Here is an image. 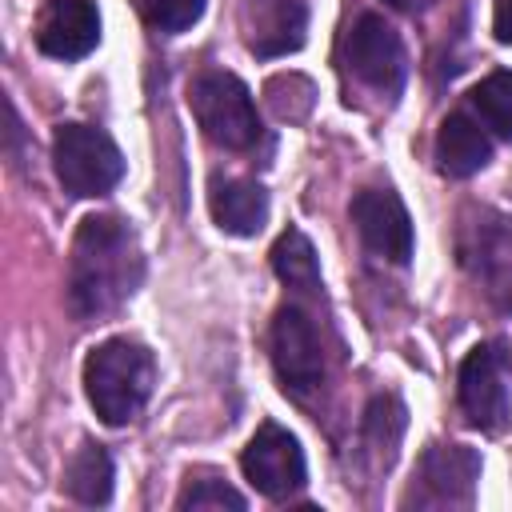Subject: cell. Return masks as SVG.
Returning a JSON list of instances; mask_svg holds the SVG:
<instances>
[{
    "label": "cell",
    "instance_id": "1",
    "mask_svg": "<svg viewBox=\"0 0 512 512\" xmlns=\"http://www.w3.org/2000/svg\"><path fill=\"white\" fill-rule=\"evenodd\" d=\"M144 280V252L128 220L112 212L84 216L68 252V308L76 320L116 312Z\"/></svg>",
    "mask_w": 512,
    "mask_h": 512
},
{
    "label": "cell",
    "instance_id": "2",
    "mask_svg": "<svg viewBox=\"0 0 512 512\" xmlns=\"http://www.w3.org/2000/svg\"><path fill=\"white\" fill-rule=\"evenodd\" d=\"M156 384L152 352L132 336H112L96 344L84 360V396L104 424H128L144 412Z\"/></svg>",
    "mask_w": 512,
    "mask_h": 512
},
{
    "label": "cell",
    "instance_id": "3",
    "mask_svg": "<svg viewBox=\"0 0 512 512\" xmlns=\"http://www.w3.org/2000/svg\"><path fill=\"white\" fill-rule=\"evenodd\" d=\"M52 164H56V180L64 184L68 196H104L120 184L124 176V156L116 148V140L96 128V124H56L52 136Z\"/></svg>",
    "mask_w": 512,
    "mask_h": 512
},
{
    "label": "cell",
    "instance_id": "4",
    "mask_svg": "<svg viewBox=\"0 0 512 512\" xmlns=\"http://www.w3.org/2000/svg\"><path fill=\"white\" fill-rule=\"evenodd\" d=\"M188 104L204 136L228 152H244L260 140V116L248 84L232 72H200L188 88Z\"/></svg>",
    "mask_w": 512,
    "mask_h": 512
},
{
    "label": "cell",
    "instance_id": "5",
    "mask_svg": "<svg viewBox=\"0 0 512 512\" xmlns=\"http://www.w3.org/2000/svg\"><path fill=\"white\" fill-rule=\"evenodd\" d=\"M344 68L368 84L372 92H384V96H396L400 84H404V44L396 36V28L376 16V12H364L352 20L348 36H344Z\"/></svg>",
    "mask_w": 512,
    "mask_h": 512
},
{
    "label": "cell",
    "instance_id": "6",
    "mask_svg": "<svg viewBox=\"0 0 512 512\" xmlns=\"http://www.w3.org/2000/svg\"><path fill=\"white\" fill-rule=\"evenodd\" d=\"M456 396L476 428L500 432L508 424V352L500 340H484L464 356Z\"/></svg>",
    "mask_w": 512,
    "mask_h": 512
},
{
    "label": "cell",
    "instance_id": "7",
    "mask_svg": "<svg viewBox=\"0 0 512 512\" xmlns=\"http://www.w3.org/2000/svg\"><path fill=\"white\" fill-rule=\"evenodd\" d=\"M240 468H244V480H248L260 496H268V500L292 496L296 488H304V476H308L300 440H296L288 428L272 424V420L260 424L256 436L244 444Z\"/></svg>",
    "mask_w": 512,
    "mask_h": 512
},
{
    "label": "cell",
    "instance_id": "8",
    "mask_svg": "<svg viewBox=\"0 0 512 512\" xmlns=\"http://www.w3.org/2000/svg\"><path fill=\"white\" fill-rule=\"evenodd\" d=\"M272 364H276L280 384L288 392H296V396L320 388V380H324L320 332H316L312 316L304 308H296V304H284L272 316Z\"/></svg>",
    "mask_w": 512,
    "mask_h": 512
},
{
    "label": "cell",
    "instance_id": "9",
    "mask_svg": "<svg viewBox=\"0 0 512 512\" xmlns=\"http://www.w3.org/2000/svg\"><path fill=\"white\" fill-rule=\"evenodd\" d=\"M352 224H356L364 248L376 252L380 260H388V264L412 260V248H416L412 220L392 188H360L352 196Z\"/></svg>",
    "mask_w": 512,
    "mask_h": 512
},
{
    "label": "cell",
    "instance_id": "10",
    "mask_svg": "<svg viewBox=\"0 0 512 512\" xmlns=\"http://www.w3.org/2000/svg\"><path fill=\"white\" fill-rule=\"evenodd\" d=\"M476 480H480V456L472 448L432 444L416 464L412 496L416 504H472Z\"/></svg>",
    "mask_w": 512,
    "mask_h": 512
},
{
    "label": "cell",
    "instance_id": "11",
    "mask_svg": "<svg viewBox=\"0 0 512 512\" xmlns=\"http://www.w3.org/2000/svg\"><path fill=\"white\" fill-rule=\"evenodd\" d=\"M100 44V12L92 0H48L36 16V48L52 60H80Z\"/></svg>",
    "mask_w": 512,
    "mask_h": 512
},
{
    "label": "cell",
    "instance_id": "12",
    "mask_svg": "<svg viewBox=\"0 0 512 512\" xmlns=\"http://www.w3.org/2000/svg\"><path fill=\"white\" fill-rule=\"evenodd\" d=\"M488 216V212H484ZM460 260L484 280L488 296H496L504 308H512V220L488 216V224H472L460 244Z\"/></svg>",
    "mask_w": 512,
    "mask_h": 512
},
{
    "label": "cell",
    "instance_id": "13",
    "mask_svg": "<svg viewBox=\"0 0 512 512\" xmlns=\"http://www.w3.org/2000/svg\"><path fill=\"white\" fill-rule=\"evenodd\" d=\"M308 12L300 0H244V44L256 56H288L304 44Z\"/></svg>",
    "mask_w": 512,
    "mask_h": 512
},
{
    "label": "cell",
    "instance_id": "14",
    "mask_svg": "<svg viewBox=\"0 0 512 512\" xmlns=\"http://www.w3.org/2000/svg\"><path fill=\"white\" fill-rule=\"evenodd\" d=\"M208 212L220 232L228 236H256L268 220V192L256 180L240 176H212L208 184Z\"/></svg>",
    "mask_w": 512,
    "mask_h": 512
},
{
    "label": "cell",
    "instance_id": "15",
    "mask_svg": "<svg viewBox=\"0 0 512 512\" xmlns=\"http://www.w3.org/2000/svg\"><path fill=\"white\" fill-rule=\"evenodd\" d=\"M488 160H492V140L484 124L472 120L468 112H448L436 132V168L452 180H464L476 176Z\"/></svg>",
    "mask_w": 512,
    "mask_h": 512
},
{
    "label": "cell",
    "instance_id": "16",
    "mask_svg": "<svg viewBox=\"0 0 512 512\" xmlns=\"http://www.w3.org/2000/svg\"><path fill=\"white\" fill-rule=\"evenodd\" d=\"M64 492L76 504H88V508L108 504V496H112V456L96 440H84L72 452V460L64 468Z\"/></svg>",
    "mask_w": 512,
    "mask_h": 512
},
{
    "label": "cell",
    "instance_id": "17",
    "mask_svg": "<svg viewBox=\"0 0 512 512\" xmlns=\"http://www.w3.org/2000/svg\"><path fill=\"white\" fill-rule=\"evenodd\" d=\"M268 256H272V272H276L288 288H300V292L320 288V260H316L312 240H308L300 228L280 232Z\"/></svg>",
    "mask_w": 512,
    "mask_h": 512
},
{
    "label": "cell",
    "instance_id": "18",
    "mask_svg": "<svg viewBox=\"0 0 512 512\" xmlns=\"http://www.w3.org/2000/svg\"><path fill=\"white\" fill-rule=\"evenodd\" d=\"M476 120L496 132L500 140H512V72H488L472 92H468Z\"/></svg>",
    "mask_w": 512,
    "mask_h": 512
},
{
    "label": "cell",
    "instance_id": "19",
    "mask_svg": "<svg viewBox=\"0 0 512 512\" xmlns=\"http://www.w3.org/2000/svg\"><path fill=\"white\" fill-rule=\"evenodd\" d=\"M400 432H404V404L396 396H372L368 412H364V436L372 444V452H380L384 464H392L396 456V444H400Z\"/></svg>",
    "mask_w": 512,
    "mask_h": 512
},
{
    "label": "cell",
    "instance_id": "20",
    "mask_svg": "<svg viewBox=\"0 0 512 512\" xmlns=\"http://www.w3.org/2000/svg\"><path fill=\"white\" fill-rule=\"evenodd\" d=\"M176 508L180 512H220V508L240 512L244 496L232 484H224L220 476H212V472H188V480H184V488L176 496Z\"/></svg>",
    "mask_w": 512,
    "mask_h": 512
},
{
    "label": "cell",
    "instance_id": "21",
    "mask_svg": "<svg viewBox=\"0 0 512 512\" xmlns=\"http://www.w3.org/2000/svg\"><path fill=\"white\" fill-rule=\"evenodd\" d=\"M136 8L156 32H184L204 16V0H136Z\"/></svg>",
    "mask_w": 512,
    "mask_h": 512
},
{
    "label": "cell",
    "instance_id": "22",
    "mask_svg": "<svg viewBox=\"0 0 512 512\" xmlns=\"http://www.w3.org/2000/svg\"><path fill=\"white\" fill-rule=\"evenodd\" d=\"M304 88H312V84L304 76L288 72V76H272L264 84V96H268V104H272V112L280 120H300L312 108V92H304Z\"/></svg>",
    "mask_w": 512,
    "mask_h": 512
},
{
    "label": "cell",
    "instance_id": "23",
    "mask_svg": "<svg viewBox=\"0 0 512 512\" xmlns=\"http://www.w3.org/2000/svg\"><path fill=\"white\" fill-rule=\"evenodd\" d=\"M492 32H496V40H500V44H512V0H496Z\"/></svg>",
    "mask_w": 512,
    "mask_h": 512
},
{
    "label": "cell",
    "instance_id": "24",
    "mask_svg": "<svg viewBox=\"0 0 512 512\" xmlns=\"http://www.w3.org/2000/svg\"><path fill=\"white\" fill-rule=\"evenodd\" d=\"M384 4H392L400 12H424V8H432V0H384Z\"/></svg>",
    "mask_w": 512,
    "mask_h": 512
}]
</instances>
